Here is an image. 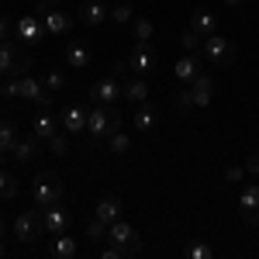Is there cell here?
<instances>
[{
	"label": "cell",
	"instance_id": "6da1fadb",
	"mask_svg": "<svg viewBox=\"0 0 259 259\" xmlns=\"http://www.w3.org/2000/svg\"><path fill=\"white\" fill-rule=\"evenodd\" d=\"M31 56L21 41H0V76H28Z\"/></svg>",
	"mask_w": 259,
	"mask_h": 259
},
{
	"label": "cell",
	"instance_id": "7a4b0ae2",
	"mask_svg": "<svg viewBox=\"0 0 259 259\" xmlns=\"http://www.w3.org/2000/svg\"><path fill=\"white\" fill-rule=\"evenodd\" d=\"M87 132L94 139H111L114 132H121V118L111 104H94V111L87 114Z\"/></svg>",
	"mask_w": 259,
	"mask_h": 259
},
{
	"label": "cell",
	"instance_id": "3957f363",
	"mask_svg": "<svg viewBox=\"0 0 259 259\" xmlns=\"http://www.w3.org/2000/svg\"><path fill=\"white\" fill-rule=\"evenodd\" d=\"M31 194H35V204L49 207V204H59L66 197V187L59 183V177L52 169H41L38 177H35V183H31Z\"/></svg>",
	"mask_w": 259,
	"mask_h": 259
},
{
	"label": "cell",
	"instance_id": "277c9868",
	"mask_svg": "<svg viewBox=\"0 0 259 259\" xmlns=\"http://www.w3.org/2000/svg\"><path fill=\"white\" fill-rule=\"evenodd\" d=\"M107 242H111V245H118L124 256H135V252L142 249V235L124 218H118V221H111V225H107Z\"/></svg>",
	"mask_w": 259,
	"mask_h": 259
},
{
	"label": "cell",
	"instance_id": "5b68a950",
	"mask_svg": "<svg viewBox=\"0 0 259 259\" xmlns=\"http://www.w3.org/2000/svg\"><path fill=\"white\" fill-rule=\"evenodd\" d=\"M41 35H49L41 14H21V18L14 21V38H18L21 45H38Z\"/></svg>",
	"mask_w": 259,
	"mask_h": 259
},
{
	"label": "cell",
	"instance_id": "8992f818",
	"mask_svg": "<svg viewBox=\"0 0 259 259\" xmlns=\"http://www.w3.org/2000/svg\"><path fill=\"white\" fill-rule=\"evenodd\" d=\"M200 52H204V59H211L214 66H225V62H232V59H235V45H232L228 38H221L218 31L204 38Z\"/></svg>",
	"mask_w": 259,
	"mask_h": 259
},
{
	"label": "cell",
	"instance_id": "52a82bcc",
	"mask_svg": "<svg viewBox=\"0 0 259 259\" xmlns=\"http://www.w3.org/2000/svg\"><path fill=\"white\" fill-rule=\"evenodd\" d=\"M41 232H45V225H41L38 211H21L18 218H14V235L21 242H38Z\"/></svg>",
	"mask_w": 259,
	"mask_h": 259
},
{
	"label": "cell",
	"instance_id": "ba28073f",
	"mask_svg": "<svg viewBox=\"0 0 259 259\" xmlns=\"http://www.w3.org/2000/svg\"><path fill=\"white\" fill-rule=\"evenodd\" d=\"M38 14H41V21H45V31H49V35H69L73 18H69L66 11H56V7H49V4H38Z\"/></svg>",
	"mask_w": 259,
	"mask_h": 259
},
{
	"label": "cell",
	"instance_id": "9c48e42d",
	"mask_svg": "<svg viewBox=\"0 0 259 259\" xmlns=\"http://www.w3.org/2000/svg\"><path fill=\"white\" fill-rule=\"evenodd\" d=\"M124 66H128V73H135V76H145V73H152L156 69V52L149 49V45H139L128 59H124Z\"/></svg>",
	"mask_w": 259,
	"mask_h": 259
},
{
	"label": "cell",
	"instance_id": "30bf717a",
	"mask_svg": "<svg viewBox=\"0 0 259 259\" xmlns=\"http://www.w3.org/2000/svg\"><path fill=\"white\" fill-rule=\"evenodd\" d=\"M21 97L31 100V104L49 107V104H52V90H49L41 80H35V76H21Z\"/></svg>",
	"mask_w": 259,
	"mask_h": 259
},
{
	"label": "cell",
	"instance_id": "8fae6325",
	"mask_svg": "<svg viewBox=\"0 0 259 259\" xmlns=\"http://www.w3.org/2000/svg\"><path fill=\"white\" fill-rule=\"evenodd\" d=\"M121 97V80L118 76H107V80H97L90 87V100L94 104H114Z\"/></svg>",
	"mask_w": 259,
	"mask_h": 259
},
{
	"label": "cell",
	"instance_id": "7c38bea8",
	"mask_svg": "<svg viewBox=\"0 0 259 259\" xmlns=\"http://www.w3.org/2000/svg\"><path fill=\"white\" fill-rule=\"evenodd\" d=\"M41 225H45V232H66L69 228V211H62L59 204H49V207H41Z\"/></svg>",
	"mask_w": 259,
	"mask_h": 259
},
{
	"label": "cell",
	"instance_id": "4fadbf2b",
	"mask_svg": "<svg viewBox=\"0 0 259 259\" xmlns=\"http://www.w3.org/2000/svg\"><path fill=\"white\" fill-rule=\"evenodd\" d=\"M239 207H242V221L245 225H259V187H245L242 190Z\"/></svg>",
	"mask_w": 259,
	"mask_h": 259
},
{
	"label": "cell",
	"instance_id": "5bb4252c",
	"mask_svg": "<svg viewBox=\"0 0 259 259\" xmlns=\"http://www.w3.org/2000/svg\"><path fill=\"white\" fill-rule=\"evenodd\" d=\"M190 94H194V107H207L211 97H214V80L204 76V73H197V76L190 80Z\"/></svg>",
	"mask_w": 259,
	"mask_h": 259
},
{
	"label": "cell",
	"instance_id": "9a60e30c",
	"mask_svg": "<svg viewBox=\"0 0 259 259\" xmlns=\"http://www.w3.org/2000/svg\"><path fill=\"white\" fill-rule=\"evenodd\" d=\"M62 59H66V66H73V69H87V66L94 62V52H90L83 41H69L66 52H62Z\"/></svg>",
	"mask_w": 259,
	"mask_h": 259
},
{
	"label": "cell",
	"instance_id": "2e32d148",
	"mask_svg": "<svg viewBox=\"0 0 259 259\" xmlns=\"http://www.w3.org/2000/svg\"><path fill=\"white\" fill-rule=\"evenodd\" d=\"M200 62H204V52H200V49H197V52H187L183 59H177V80L180 83H190L200 73Z\"/></svg>",
	"mask_w": 259,
	"mask_h": 259
},
{
	"label": "cell",
	"instance_id": "e0dca14e",
	"mask_svg": "<svg viewBox=\"0 0 259 259\" xmlns=\"http://www.w3.org/2000/svg\"><path fill=\"white\" fill-rule=\"evenodd\" d=\"M97 218L100 221H118V218H124V204H121V197H114V194H107V197H100L97 200Z\"/></svg>",
	"mask_w": 259,
	"mask_h": 259
},
{
	"label": "cell",
	"instance_id": "ac0fdd59",
	"mask_svg": "<svg viewBox=\"0 0 259 259\" xmlns=\"http://www.w3.org/2000/svg\"><path fill=\"white\" fill-rule=\"evenodd\" d=\"M87 114H90V111H83V107H62L59 124L66 132H83V128H87Z\"/></svg>",
	"mask_w": 259,
	"mask_h": 259
},
{
	"label": "cell",
	"instance_id": "d6986e66",
	"mask_svg": "<svg viewBox=\"0 0 259 259\" xmlns=\"http://www.w3.org/2000/svg\"><path fill=\"white\" fill-rule=\"evenodd\" d=\"M107 18H111V11H107L104 4H97V0H90V4H83V7H80V21H83V24H90V28L104 24Z\"/></svg>",
	"mask_w": 259,
	"mask_h": 259
},
{
	"label": "cell",
	"instance_id": "ffe728a7",
	"mask_svg": "<svg viewBox=\"0 0 259 259\" xmlns=\"http://www.w3.org/2000/svg\"><path fill=\"white\" fill-rule=\"evenodd\" d=\"M121 97L124 100H132V104H145V100H149V83L142 80H124L121 83Z\"/></svg>",
	"mask_w": 259,
	"mask_h": 259
},
{
	"label": "cell",
	"instance_id": "44dd1931",
	"mask_svg": "<svg viewBox=\"0 0 259 259\" xmlns=\"http://www.w3.org/2000/svg\"><path fill=\"white\" fill-rule=\"evenodd\" d=\"M31 132H35V139H45V142H49L56 132H59V118H52L49 111H41L38 118L31 121Z\"/></svg>",
	"mask_w": 259,
	"mask_h": 259
},
{
	"label": "cell",
	"instance_id": "7402d4cb",
	"mask_svg": "<svg viewBox=\"0 0 259 259\" xmlns=\"http://www.w3.org/2000/svg\"><path fill=\"white\" fill-rule=\"evenodd\" d=\"M190 28L197 31L200 38H207V35L218 31V21H214V14H207V11H194L190 14Z\"/></svg>",
	"mask_w": 259,
	"mask_h": 259
},
{
	"label": "cell",
	"instance_id": "603a6c76",
	"mask_svg": "<svg viewBox=\"0 0 259 259\" xmlns=\"http://www.w3.org/2000/svg\"><path fill=\"white\" fill-rule=\"evenodd\" d=\"M38 142H41V139H24V142L18 139V145L11 149V156H14V159H18L21 166L35 162V156H38Z\"/></svg>",
	"mask_w": 259,
	"mask_h": 259
},
{
	"label": "cell",
	"instance_id": "cb8c5ba5",
	"mask_svg": "<svg viewBox=\"0 0 259 259\" xmlns=\"http://www.w3.org/2000/svg\"><path fill=\"white\" fill-rule=\"evenodd\" d=\"M159 124V111L152 107V104H139V111H135V128L139 132H152Z\"/></svg>",
	"mask_w": 259,
	"mask_h": 259
},
{
	"label": "cell",
	"instance_id": "d4e9b609",
	"mask_svg": "<svg viewBox=\"0 0 259 259\" xmlns=\"http://www.w3.org/2000/svg\"><path fill=\"white\" fill-rule=\"evenodd\" d=\"M18 190H21L18 177H11V173L0 166V200H14V197H18Z\"/></svg>",
	"mask_w": 259,
	"mask_h": 259
},
{
	"label": "cell",
	"instance_id": "484cf974",
	"mask_svg": "<svg viewBox=\"0 0 259 259\" xmlns=\"http://www.w3.org/2000/svg\"><path fill=\"white\" fill-rule=\"evenodd\" d=\"M14 145H18V124L14 121H0V149L11 152Z\"/></svg>",
	"mask_w": 259,
	"mask_h": 259
},
{
	"label": "cell",
	"instance_id": "4316f807",
	"mask_svg": "<svg viewBox=\"0 0 259 259\" xmlns=\"http://www.w3.org/2000/svg\"><path fill=\"white\" fill-rule=\"evenodd\" d=\"M87 239H90V242L107 239V221H100L97 214H94V218H90V225H87Z\"/></svg>",
	"mask_w": 259,
	"mask_h": 259
},
{
	"label": "cell",
	"instance_id": "83f0119b",
	"mask_svg": "<svg viewBox=\"0 0 259 259\" xmlns=\"http://www.w3.org/2000/svg\"><path fill=\"white\" fill-rule=\"evenodd\" d=\"M52 252H56V256H76V242L69 239V235H62L59 232V239H56V245H52Z\"/></svg>",
	"mask_w": 259,
	"mask_h": 259
},
{
	"label": "cell",
	"instance_id": "f1b7e54d",
	"mask_svg": "<svg viewBox=\"0 0 259 259\" xmlns=\"http://www.w3.org/2000/svg\"><path fill=\"white\" fill-rule=\"evenodd\" d=\"M152 31H156V28H152L149 18H135V41H139V45H145V41L152 38Z\"/></svg>",
	"mask_w": 259,
	"mask_h": 259
},
{
	"label": "cell",
	"instance_id": "f546056e",
	"mask_svg": "<svg viewBox=\"0 0 259 259\" xmlns=\"http://www.w3.org/2000/svg\"><path fill=\"white\" fill-rule=\"evenodd\" d=\"M49 152H52V156H66V152H69V139H66V135H59V132H56V135H52V139H49Z\"/></svg>",
	"mask_w": 259,
	"mask_h": 259
},
{
	"label": "cell",
	"instance_id": "4dcf8cb0",
	"mask_svg": "<svg viewBox=\"0 0 259 259\" xmlns=\"http://www.w3.org/2000/svg\"><path fill=\"white\" fill-rule=\"evenodd\" d=\"M132 11H135V7H132V4H124V0H121L118 7H111V21H118V24H124V21H132V18H135V14H132Z\"/></svg>",
	"mask_w": 259,
	"mask_h": 259
},
{
	"label": "cell",
	"instance_id": "1f68e13d",
	"mask_svg": "<svg viewBox=\"0 0 259 259\" xmlns=\"http://www.w3.org/2000/svg\"><path fill=\"white\" fill-rule=\"evenodd\" d=\"M45 87H49L52 94H59V90H66V73H59V69H52V73L45 76Z\"/></svg>",
	"mask_w": 259,
	"mask_h": 259
},
{
	"label": "cell",
	"instance_id": "d6a6232c",
	"mask_svg": "<svg viewBox=\"0 0 259 259\" xmlns=\"http://www.w3.org/2000/svg\"><path fill=\"white\" fill-rule=\"evenodd\" d=\"M187 256H190V259H211L214 252H211V245H207V242H194V245L187 249Z\"/></svg>",
	"mask_w": 259,
	"mask_h": 259
},
{
	"label": "cell",
	"instance_id": "836d02e7",
	"mask_svg": "<svg viewBox=\"0 0 259 259\" xmlns=\"http://www.w3.org/2000/svg\"><path fill=\"white\" fill-rule=\"evenodd\" d=\"M128 145H132V139H128V135H124V132H114V135H111V152H128Z\"/></svg>",
	"mask_w": 259,
	"mask_h": 259
},
{
	"label": "cell",
	"instance_id": "e575fe53",
	"mask_svg": "<svg viewBox=\"0 0 259 259\" xmlns=\"http://www.w3.org/2000/svg\"><path fill=\"white\" fill-rule=\"evenodd\" d=\"M190 107H194V94H190V87L177 90V111H190Z\"/></svg>",
	"mask_w": 259,
	"mask_h": 259
},
{
	"label": "cell",
	"instance_id": "d590c367",
	"mask_svg": "<svg viewBox=\"0 0 259 259\" xmlns=\"http://www.w3.org/2000/svg\"><path fill=\"white\" fill-rule=\"evenodd\" d=\"M180 41H183V49H187V52H197L200 45H204V41H200V35L194 31V28H190V31H187V35H183Z\"/></svg>",
	"mask_w": 259,
	"mask_h": 259
},
{
	"label": "cell",
	"instance_id": "8d00e7d4",
	"mask_svg": "<svg viewBox=\"0 0 259 259\" xmlns=\"http://www.w3.org/2000/svg\"><path fill=\"white\" fill-rule=\"evenodd\" d=\"M242 177H245V166H228V169H225V180H228V183H239Z\"/></svg>",
	"mask_w": 259,
	"mask_h": 259
},
{
	"label": "cell",
	"instance_id": "74e56055",
	"mask_svg": "<svg viewBox=\"0 0 259 259\" xmlns=\"http://www.w3.org/2000/svg\"><path fill=\"white\" fill-rule=\"evenodd\" d=\"M245 173H249V177H259V152H252V156L245 159Z\"/></svg>",
	"mask_w": 259,
	"mask_h": 259
},
{
	"label": "cell",
	"instance_id": "f35d334b",
	"mask_svg": "<svg viewBox=\"0 0 259 259\" xmlns=\"http://www.w3.org/2000/svg\"><path fill=\"white\" fill-rule=\"evenodd\" d=\"M14 35V24H11V18H0V41H7Z\"/></svg>",
	"mask_w": 259,
	"mask_h": 259
},
{
	"label": "cell",
	"instance_id": "ab89813d",
	"mask_svg": "<svg viewBox=\"0 0 259 259\" xmlns=\"http://www.w3.org/2000/svg\"><path fill=\"white\" fill-rule=\"evenodd\" d=\"M100 259H124V252H121L118 245H107V249L100 252Z\"/></svg>",
	"mask_w": 259,
	"mask_h": 259
},
{
	"label": "cell",
	"instance_id": "60d3db41",
	"mask_svg": "<svg viewBox=\"0 0 259 259\" xmlns=\"http://www.w3.org/2000/svg\"><path fill=\"white\" fill-rule=\"evenodd\" d=\"M225 4H228V7H242L245 0H225Z\"/></svg>",
	"mask_w": 259,
	"mask_h": 259
},
{
	"label": "cell",
	"instance_id": "b9f144b4",
	"mask_svg": "<svg viewBox=\"0 0 259 259\" xmlns=\"http://www.w3.org/2000/svg\"><path fill=\"white\" fill-rule=\"evenodd\" d=\"M41 4H49V7H59L62 0H41Z\"/></svg>",
	"mask_w": 259,
	"mask_h": 259
},
{
	"label": "cell",
	"instance_id": "7bdbcfd3",
	"mask_svg": "<svg viewBox=\"0 0 259 259\" xmlns=\"http://www.w3.org/2000/svg\"><path fill=\"white\" fill-rule=\"evenodd\" d=\"M4 232H7V221H4V218H0V235H4Z\"/></svg>",
	"mask_w": 259,
	"mask_h": 259
},
{
	"label": "cell",
	"instance_id": "ee69618b",
	"mask_svg": "<svg viewBox=\"0 0 259 259\" xmlns=\"http://www.w3.org/2000/svg\"><path fill=\"white\" fill-rule=\"evenodd\" d=\"M4 159H7V152H4V149H0V166H4Z\"/></svg>",
	"mask_w": 259,
	"mask_h": 259
},
{
	"label": "cell",
	"instance_id": "f6af8a7d",
	"mask_svg": "<svg viewBox=\"0 0 259 259\" xmlns=\"http://www.w3.org/2000/svg\"><path fill=\"white\" fill-rule=\"evenodd\" d=\"M0 256H4V242H0Z\"/></svg>",
	"mask_w": 259,
	"mask_h": 259
},
{
	"label": "cell",
	"instance_id": "bcb514c9",
	"mask_svg": "<svg viewBox=\"0 0 259 259\" xmlns=\"http://www.w3.org/2000/svg\"><path fill=\"white\" fill-rule=\"evenodd\" d=\"M0 97H4V87H0Z\"/></svg>",
	"mask_w": 259,
	"mask_h": 259
}]
</instances>
